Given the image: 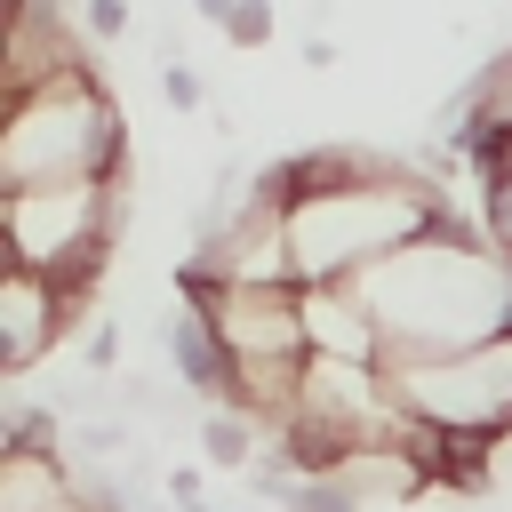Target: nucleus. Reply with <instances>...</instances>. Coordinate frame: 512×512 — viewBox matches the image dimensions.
<instances>
[{"mask_svg": "<svg viewBox=\"0 0 512 512\" xmlns=\"http://www.w3.org/2000/svg\"><path fill=\"white\" fill-rule=\"evenodd\" d=\"M176 288H184L192 312L216 320V336L240 352V368H248V360H304V352H312V336H304V288L216 280V272H200V264H184Z\"/></svg>", "mask_w": 512, "mask_h": 512, "instance_id": "423d86ee", "label": "nucleus"}, {"mask_svg": "<svg viewBox=\"0 0 512 512\" xmlns=\"http://www.w3.org/2000/svg\"><path fill=\"white\" fill-rule=\"evenodd\" d=\"M200 448H208V464L248 472V464L264 456V424H256L248 408H200Z\"/></svg>", "mask_w": 512, "mask_h": 512, "instance_id": "f8f14e48", "label": "nucleus"}, {"mask_svg": "<svg viewBox=\"0 0 512 512\" xmlns=\"http://www.w3.org/2000/svg\"><path fill=\"white\" fill-rule=\"evenodd\" d=\"M8 448H56V456H64V424H56L48 408L16 400V408H8V424H0V456H8Z\"/></svg>", "mask_w": 512, "mask_h": 512, "instance_id": "ddd939ff", "label": "nucleus"}, {"mask_svg": "<svg viewBox=\"0 0 512 512\" xmlns=\"http://www.w3.org/2000/svg\"><path fill=\"white\" fill-rule=\"evenodd\" d=\"M0 512H80V480L56 448H8L0 456Z\"/></svg>", "mask_w": 512, "mask_h": 512, "instance_id": "9b49d317", "label": "nucleus"}, {"mask_svg": "<svg viewBox=\"0 0 512 512\" xmlns=\"http://www.w3.org/2000/svg\"><path fill=\"white\" fill-rule=\"evenodd\" d=\"M304 336H312V352H336V360H384V328H376L360 280H312L304 288Z\"/></svg>", "mask_w": 512, "mask_h": 512, "instance_id": "1a4fd4ad", "label": "nucleus"}, {"mask_svg": "<svg viewBox=\"0 0 512 512\" xmlns=\"http://www.w3.org/2000/svg\"><path fill=\"white\" fill-rule=\"evenodd\" d=\"M160 96H168V112H200V104H208V80H200L184 56H168V64H160Z\"/></svg>", "mask_w": 512, "mask_h": 512, "instance_id": "2eb2a0df", "label": "nucleus"}, {"mask_svg": "<svg viewBox=\"0 0 512 512\" xmlns=\"http://www.w3.org/2000/svg\"><path fill=\"white\" fill-rule=\"evenodd\" d=\"M272 24H280V16H272V0H240V8L224 16V40H232V48H264V40H272Z\"/></svg>", "mask_w": 512, "mask_h": 512, "instance_id": "dca6fc26", "label": "nucleus"}, {"mask_svg": "<svg viewBox=\"0 0 512 512\" xmlns=\"http://www.w3.org/2000/svg\"><path fill=\"white\" fill-rule=\"evenodd\" d=\"M80 304H88V288H72L56 272H32V264H8L0 272V376L24 384L80 328Z\"/></svg>", "mask_w": 512, "mask_h": 512, "instance_id": "0eeeda50", "label": "nucleus"}, {"mask_svg": "<svg viewBox=\"0 0 512 512\" xmlns=\"http://www.w3.org/2000/svg\"><path fill=\"white\" fill-rule=\"evenodd\" d=\"M128 216V176H56V184H0V240L8 264L56 272L72 288H96L112 264Z\"/></svg>", "mask_w": 512, "mask_h": 512, "instance_id": "20e7f679", "label": "nucleus"}, {"mask_svg": "<svg viewBox=\"0 0 512 512\" xmlns=\"http://www.w3.org/2000/svg\"><path fill=\"white\" fill-rule=\"evenodd\" d=\"M168 504H184V512H200V464H168Z\"/></svg>", "mask_w": 512, "mask_h": 512, "instance_id": "aec40b11", "label": "nucleus"}, {"mask_svg": "<svg viewBox=\"0 0 512 512\" xmlns=\"http://www.w3.org/2000/svg\"><path fill=\"white\" fill-rule=\"evenodd\" d=\"M360 296L384 328V360L464 352V344H488L512 328V248L488 224H464L448 208L424 240H408L400 256L360 272Z\"/></svg>", "mask_w": 512, "mask_h": 512, "instance_id": "f257e3e1", "label": "nucleus"}, {"mask_svg": "<svg viewBox=\"0 0 512 512\" xmlns=\"http://www.w3.org/2000/svg\"><path fill=\"white\" fill-rule=\"evenodd\" d=\"M448 216V192L392 168L368 184H320L288 200V248H296V280H360L384 256H400L408 240H424Z\"/></svg>", "mask_w": 512, "mask_h": 512, "instance_id": "f03ea898", "label": "nucleus"}, {"mask_svg": "<svg viewBox=\"0 0 512 512\" xmlns=\"http://www.w3.org/2000/svg\"><path fill=\"white\" fill-rule=\"evenodd\" d=\"M344 480H352V496L376 512V504H416L424 488H432V472H424V456L408 448V440H368V448H352L344 456Z\"/></svg>", "mask_w": 512, "mask_h": 512, "instance_id": "9d476101", "label": "nucleus"}, {"mask_svg": "<svg viewBox=\"0 0 512 512\" xmlns=\"http://www.w3.org/2000/svg\"><path fill=\"white\" fill-rule=\"evenodd\" d=\"M80 360H88V368L104 376V368L120 360V328H112V320H96V328H88V344H80Z\"/></svg>", "mask_w": 512, "mask_h": 512, "instance_id": "6ab92c4d", "label": "nucleus"}, {"mask_svg": "<svg viewBox=\"0 0 512 512\" xmlns=\"http://www.w3.org/2000/svg\"><path fill=\"white\" fill-rule=\"evenodd\" d=\"M232 8H240V0H192V16H200V24H216V32H224V16H232Z\"/></svg>", "mask_w": 512, "mask_h": 512, "instance_id": "412c9836", "label": "nucleus"}, {"mask_svg": "<svg viewBox=\"0 0 512 512\" xmlns=\"http://www.w3.org/2000/svg\"><path fill=\"white\" fill-rule=\"evenodd\" d=\"M288 512H368V504L352 496V480H344V472H312V480H296Z\"/></svg>", "mask_w": 512, "mask_h": 512, "instance_id": "4468645a", "label": "nucleus"}, {"mask_svg": "<svg viewBox=\"0 0 512 512\" xmlns=\"http://www.w3.org/2000/svg\"><path fill=\"white\" fill-rule=\"evenodd\" d=\"M56 176H128V128L96 72L0 96V184H56Z\"/></svg>", "mask_w": 512, "mask_h": 512, "instance_id": "7ed1b4c3", "label": "nucleus"}, {"mask_svg": "<svg viewBox=\"0 0 512 512\" xmlns=\"http://www.w3.org/2000/svg\"><path fill=\"white\" fill-rule=\"evenodd\" d=\"M168 360H176V384L200 400V408H232L240 400V352L216 336V320L208 312H176L168 320Z\"/></svg>", "mask_w": 512, "mask_h": 512, "instance_id": "6e6552de", "label": "nucleus"}, {"mask_svg": "<svg viewBox=\"0 0 512 512\" xmlns=\"http://www.w3.org/2000/svg\"><path fill=\"white\" fill-rule=\"evenodd\" d=\"M384 384L400 400V416L440 424V432H512V328L464 352H432V360H384Z\"/></svg>", "mask_w": 512, "mask_h": 512, "instance_id": "39448f33", "label": "nucleus"}, {"mask_svg": "<svg viewBox=\"0 0 512 512\" xmlns=\"http://www.w3.org/2000/svg\"><path fill=\"white\" fill-rule=\"evenodd\" d=\"M480 224H488V232L512 248V160H504V168L480 184Z\"/></svg>", "mask_w": 512, "mask_h": 512, "instance_id": "f3484780", "label": "nucleus"}, {"mask_svg": "<svg viewBox=\"0 0 512 512\" xmlns=\"http://www.w3.org/2000/svg\"><path fill=\"white\" fill-rule=\"evenodd\" d=\"M80 32L88 40H120L128 32V0H80Z\"/></svg>", "mask_w": 512, "mask_h": 512, "instance_id": "a211bd4d", "label": "nucleus"}]
</instances>
